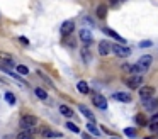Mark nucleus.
Wrapping results in <instances>:
<instances>
[{
	"instance_id": "obj_12",
	"label": "nucleus",
	"mask_w": 158,
	"mask_h": 139,
	"mask_svg": "<svg viewBox=\"0 0 158 139\" xmlns=\"http://www.w3.org/2000/svg\"><path fill=\"white\" fill-rule=\"evenodd\" d=\"M112 98H114V100H119V102H124V104H129L131 100H133L131 95L129 93H126V92H117V93L112 95Z\"/></svg>"
},
{
	"instance_id": "obj_26",
	"label": "nucleus",
	"mask_w": 158,
	"mask_h": 139,
	"mask_svg": "<svg viewBox=\"0 0 158 139\" xmlns=\"http://www.w3.org/2000/svg\"><path fill=\"white\" fill-rule=\"evenodd\" d=\"M82 58H83V61H85V63H89L90 59H92V56H90L89 49H85V48L82 49Z\"/></svg>"
},
{
	"instance_id": "obj_3",
	"label": "nucleus",
	"mask_w": 158,
	"mask_h": 139,
	"mask_svg": "<svg viewBox=\"0 0 158 139\" xmlns=\"http://www.w3.org/2000/svg\"><path fill=\"white\" fill-rule=\"evenodd\" d=\"M112 51H114V54L117 56V58H128V56L131 54V49L128 48V46H121V44H112Z\"/></svg>"
},
{
	"instance_id": "obj_33",
	"label": "nucleus",
	"mask_w": 158,
	"mask_h": 139,
	"mask_svg": "<svg viewBox=\"0 0 158 139\" xmlns=\"http://www.w3.org/2000/svg\"><path fill=\"white\" fill-rule=\"evenodd\" d=\"M82 136H83V139H90V136L87 134V132H85V134H82Z\"/></svg>"
},
{
	"instance_id": "obj_31",
	"label": "nucleus",
	"mask_w": 158,
	"mask_h": 139,
	"mask_svg": "<svg viewBox=\"0 0 158 139\" xmlns=\"http://www.w3.org/2000/svg\"><path fill=\"white\" fill-rule=\"evenodd\" d=\"M150 131L151 132H158V122H150Z\"/></svg>"
},
{
	"instance_id": "obj_27",
	"label": "nucleus",
	"mask_w": 158,
	"mask_h": 139,
	"mask_svg": "<svg viewBox=\"0 0 158 139\" xmlns=\"http://www.w3.org/2000/svg\"><path fill=\"white\" fill-rule=\"evenodd\" d=\"M124 134H126V136H129V138H136V129H133V127H126V129H124Z\"/></svg>"
},
{
	"instance_id": "obj_32",
	"label": "nucleus",
	"mask_w": 158,
	"mask_h": 139,
	"mask_svg": "<svg viewBox=\"0 0 158 139\" xmlns=\"http://www.w3.org/2000/svg\"><path fill=\"white\" fill-rule=\"evenodd\" d=\"M151 122H158V114H155V115L151 117Z\"/></svg>"
},
{
	"instance_id": "obj_5",
	"label": "nucleus",
	"mask_w": 158,
	"mask_h": 139,
	"mask_svg": "<svg viewBox=\"0 0 158 139\" xmlns=\"http://www.w3.org/2000/svg\"><path fill=\"white\" fill-rule=\"evenodd\" d=\"M73 31H75V22L73 21H65L61 24V27H60V32H61V36H65V37L70 36Z\"/></svg>"
},
{
	"instance_id": "obj_11",
	"label": "nucleus",
	"mask_w": 158,
	"mask_h": 139,
	"mask_svg": "<svg viewBox=\"0 0 158 139\" xmlns=\"http://www.w3.org/2000/svg\"><path fill=\"white\" fill-rule=\"evenodd\" d=\"M41 136L46 139H55V138H61V132H56L53 129H49V127H44L41 131Z\"/></svg>"
},
{
	"instance_id": "obj_1",
	"label": "nucleus",
	"mask_w": 158,
	"mask_h": 139,
	"mask_svg": "<svg viewBox=\"0 0 158 139\" xmlns=\"http://www.w3.org/2000/svg\"><path fill=\"white\" fill-rule=\"evenodd\" d=\"M151 63H153V58H151L150 54H144V56H141V58L138 59L136 66L139 68V71H141V75H143V73H146V71L150 70Z\"/></svg>"
},
{
	"instance_id": "obj_29",
	"label": "nucleus",
	"mask_w": 158,
	"mask_h": 139,
	"mask_svg": "<svg viewBox=\"0 0 158 139\" xmlns=\"http://www.w3.org/2000/svg\"><path fill=\"white\" fill-rule=\"evenodd\" d=\"M66 127H68V129H70L71 132H76V134L80 132V129H78V127H76L75 124H73V122H66Z\"/></svg>"
},
{
	"instance_id": "obj_22",
	"label": "nucleus",
	"mask_w": 158,
	"mask_h": 139,
	"mask_svg": "<svg viewBox=\"0 0 158 139\" xmlns=\"http://www.w3.org/2000/svg\"><path fill=\"white\" fill-rule=\"evenodd\" d=\"M87 131H89L90 134H94V136H100V131L94 125V122H89V124H87Z\"/></svg>"
},
{
	"instance_id": "obj_16",
	"label": "nucleus",
	"mask_w": 158,
	"mask_h": 139,
	"mask_svg": "<svg viewBox=\"0 0 158 139\" xmlns=\"http://www.w3.org/2000/svg\"><path fill=\"white\" fill-rule=\"evenodd\" d=\"M97 17H99V19H105V17H107V5H105V4H100V5L97 7Z\"/></svg>"
},
{
	"instance_id": "obj_20",
	"label": "nucleus",
	"mask_w": 158,
	"mask_h": 139,
	"mask_svg": "<svg viewBox=\"0 0 158 139\" xmlns=\"http://www.w3.org/2000/svg\"><path fill=\"white\" fill-rule=\"evenodd\" d=\"M60 112H61L65 117H71V115H73V110L70 109L68 105H60Z\"/></svg>"
},
{
	"instance_id": "obj_6",
	"label": "nucleus",
	"mask_w": 158,
	"mask_h": 139,
	"mask_svg": "<svg viewBox=\"0 0 158 139\" xmlns=\"http://www.w3.org/2000/svg\"><path fill=\"white\" fill-rule=\"evenodd\" d=\"M92 100H94V105H95V107H99L100 110H105V109H107V100H105V97L99 95V93H94Z\"/></svg>"
},
{
	"instance_id": "obj_30",
	"label": "nucleus",
	"mask_w": 158,
	"mask_h": 139,
	"mask_svg": "<svg viewBox=\"0 0 158 139\" xmlns=\"http://www.w3.org/2000/svg\"><path fill=\"white\" fill-rule=\"evenodd\" d=\"M150 46H153L151 41H141L139 42V48H150Z\"/></svg>"
},
{
	"instance_id": "obj_10",
	"label": "nucleus",
	"mask_w": 158,
	"mask_h": 139,
	"mask_svg": "<svg viewBox=\"0 0 158 139\" xmlns=\"http://www.w3.org/2000/svg\"><path fill=\"white\" fill-rule=\"evenodd\" d=\"M143 105H144V109L146 110H157L158 109V98L157 97H151L148 98V100H143Z\"/></svg>"
},
{
	"instance_id": "obj_17",
	"label": "nucleus",
	"mask_w": 158,
	"mask_h": 139,
	"mask_svg": "<svg viewBox=\"0 0 158 139\" xmlns=\"http://www.w3.org/2000/svg\"><path fill=\"white\" fill-rule=\"evenodd\" d=\"M76 90L80 92V93H83V95L90 93V88H89V85H87V82H78L76 83Z\"/></svg>"
},
{
	"instance_id": "obj_9",
	"label": "nucleus",
	"mask_w": 158,
	"mask_h": 139,
	"mask_svg": "<svg viewBox=\"0 0 158 139\" xmlns=\"http://www.w3.org/2000/svg\"><path fill=\"white\" fill-rule=\"evenodd\" d=\"M112 51V44L109 41H100L99 42V54L100 56H107Z\"/></svg>"
},
{
	"instance_id": "obj_24",
	"label": "nucleus",
	"mask_w": 158,
	"mask_h": 139,
	"mask_svg": "<svg viewBox=\"0 0 158 139\" xmlns=\"http://www.w3.org/2000/svg\"><path fill=\"white\" fill-rule=\"evenodd\" d=\"M5 100H7V104H10V105H14L15 104V95L12 93V92H5Z\"/></svg>"
},
{
	"instance_id": "obj_18",
	"label": "nucleus",
	"mask_w": 158,
	"mask_h": 139,
	"mask_svg": "<svg viewBox=\"0 0 158 139\" xmlns=\"http://www.w3.org/2000/svg\"><path fill=\"white\" fill-rule=\"evenodd\" d=\"M0 59H4V61L9 64V66H14V58H12V54H9V53L0 51Z\"/></svg>"
},
{
	"instance_id": "obj_7",
	"label": "nucleus",
	"mask_w": 158,
	"mask_h": 139,
	"mask_svg": "<svg viewBox=\"0 0 158 139\" xmlns=\"http://www.w3.org/2000/svg\"><path fill=\"white\" fill-rule=\"evenodd\" d=\"M78 36H80V39H82V42H85L87 46H90V44L94 42V34L90 32L89 29H82V31L78 32Z\"/></svg>"
},
{
	"instance_id": "obj_23",
	"label": "nucleus",
	"mask_w": 158,
	"mask_h": 139,
	"mask_svg": "<svg viewBox=\"0 0 158 139\" xmlns=\"http://www.w3.org/2000/svg\"><path fill=\"white\" fill-rule=\"evenodd\" d=\"M15 70H17V73H19V75H22V77L29 75V68H27V66H24V64H17V66H15Z\"/></svg>"
},
{
	"instance_id": "obj_19",
	"label": "nucleus",
	"mask_w": 158,
	"mask_h": 139,
	"mask_svg": "<svg viewBox=\"0 0 158 139\" xmlns=\"http://www.w3.org/2000/svg\"><path fill=\"white\" fill-rule=\"evenodd\" d=\"M134 120H136V124H138V125H141V127L148 125V120H146V117H144L143 114H138L136 117H134Z\"/></svg>"
},
{
	"instance_id": "obj_25",
	"label": "nucleus",
	"mask_w": 158,
	"mask_h": 139,
	"mask_svg": "<svg viewBox=\"0 0 158 139\" xmlns=\"http://www.w3.org/2000/svg\"><path fill=\"white\" fill-rule=\"evenodd\" d=\"M34 93H36V97H39L41 100H46V98H48V93H46V90H43V88H36Z\"/></svg>"
},
{
	"instance_id": "obj_13",
	"label": "nucleus",
	"mask_w": 158,
	"mask_h": 139,
	"mask_svg": "<svg viewBox=\"0 0 158 139\" xmlns=\"http://www.w3.org/2000/svg\"><path fill=\"white\" fill-rule=\"evenodd\" d=\"M104 32H105L107 36H110V37H114V39H116V41L119 42V44H126V39H124V37H121V36L117 34V32L114 31V29L105 27V29H104Z\"/></svg>"
},
{
	"instance_id": "obj_8",
	"label": "nucleus",
	"mask_w": 158,
	"mask_h": 139,
	"mask_svg": "<svg viewBox=\"0 0 158 139\" xmlns=\"http://www.w3.org/2000/svg\"><path fill=\"white\" fill-rule=\"evenodd\" d=\"M155 95V88L153 87H139V97L141 100H148Z\"/></svg>"
},
{
	"instance_id": "obj_4",
	"label": "nucleus",
	"mask_w": 158,
	"mask_h": 139,
	"mask_svg": "<svg viewBox=\"0 0 158 139\" xmlns=\"http://www.w3.org/2000/svg\"><path fill=\"white\" fill-rule=\"evenodd\" d=\"M141 83H143V77L141 75H133V77H129L128 80H126V85L129 87V88H139L141 87Z\"/></svg>"
},
{
	"instance_id": "obj_21",
	"label": "nucleus",
	"mask_w": 158,
	"mask_h": 139,
	"mask_svg": "<svg viewBox=\"0 0 158 139\" xmlns=\"http://www.w3.org/2000/svg\"><path fill=\"white\" fill-rule=\"evenodd\" d=\"M17 139H34L32 138V131H24V129H22V131L17 134Z\"/></svg>"
},
{
	"instance_id": "obj_14",
	"label": "nucleus",
	"mask_w": 158,
	"mask_h": 139,
	"mask_svg": "<svg viewBox=\"0 0 158 139\" xmlns=\"http://www.w3.org/2000/svg\"><path fill=\"white\" fill-rule=\"evenodd\" d=\"M0 70H2V71H5V73H7L9 77H12V78L15 80V82H19V83H21L22 87H27V82H24V80H22V78L19 77V75H15V73H12V71H10L9 68H4V66H0Z\"/></svg>"
},
{
	"instance_id": "obj_2",
	"label": "nucleus",
	"mask_w": 158,
	"mask_h": 139,
	"mask_svg": "<svg viewBox=\"0 0 158 139\" xmlns=\"http://www.w3.org/2000/svg\"><path fill=\"white\" fill-rule=\"evenodd\" d=\"M36 124H38V119L34 115H22L21 117V127L24 131H32Z\"/></svg>"
},
{
	"instance_id": "obj_34",
	"label": "nucleus",
	"mask_w": 158,
	"mask_h": 139,
	"mask_svg": "<svg viewBox=\"0 0 158 139\" xmlns=\"http://www.w3.org/2000/svg\"><path fill=\"white\" fill-rule=\"evenodd\" d=\"M112 139H117V138H112Z\"/></svg>"
},
{
	"instance_id": "obj_15",
	"label": "nucleus",
	"mask_w": 158,
	"mask_h": 139,
	"mask_svg": "<svg viewBox=\"0 0 158 139\" xmlns=\"http://www.w3.org/2000/svg\"><path fill=\"white\" fill-rule=\"evenodd\" d=\"M78 109H80V112H82L83 115H85V117L89 119L90 122H95V117H94V114L90 112V109H87L85 105H78Z\"/></svg>"
},
{
	"instance_id": "obj_28",
	"label": "nucleus",
	"mask_w": 158,
	"mask_h": 139,
	"mask_svg": "<svg viewBox=\"0 0 158 139\" xmlns=\"http://www.w3.org/2000/svg\"><path fill=\"white\" fill-rule=\"evenodd\" d=\"M36 73H38V75H39V77H41L43 80H44V82H46V83L49 85V87H53V82H51V80H49V78L46 77V75H44V73H43L41 70H38V71H36Z\"/></svg>"
}]
</instances>
